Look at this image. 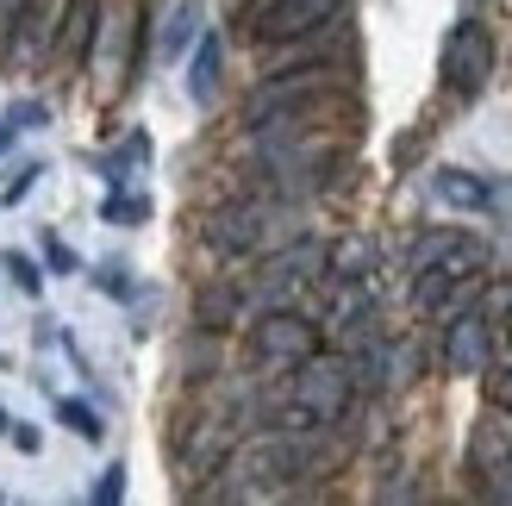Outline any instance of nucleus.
<instances>
[{"label":"nucleus","mask_w":512,"mask_h":506,"mask_svg":"<svg viewBox=\"0 0 512 506\" xmlns=\"http://www.w3.org/2000/svg\"><path fill=\"white\" fill-rule=\"evenodd\" d=\"M506 350H512V325H506Z\"/></svg>","instance_id":"obj_33"},{"label":"nucleus","mask_w":512,"mask_h":506,"mask_svg":"<svg viewBox=\"0 0 512 506\" xmlns=\"http://www.w3.org/2000/svg\"><path fill=\"white\" fill-rule=\"evenodd\" d=\"M13 144V125H0V150H7Z\"/></svg>","instance_id":"obj_31"},{"label":"nucleus","mask_w":512,"mask_h":506,"mask_svg":"<svg viewBox=\"0 0 512 506\" xmlns=\"http://www.w3.org/2000/svg\"><path fill=\"white\" fill-rule=\"evenodd\" d=\"M481 263H488L481 238L456 232V225H444V232H425V238L413 244V257H406V275H413V307L450 319V313L475 294Z\"/></svg>","instance_id":"obj_2"},{"label":"nucleus","mask_w":512,"mask_h":506,"mask_svg":"<svg viewBox=\"0 0 512 506\" xmlns=\"http://www.w3.org/2000/svg\"><path fill=\"white\" fill-rule=\"evenodd\" d=\"M100 219H107V225H138V219H150V200L144 194H107Z\"/></svg>","instance_id":"obj_20"},{"label":"nucleus","mask_w":512,"mask_h":506,"mask_svg":"<svg viewBox=\"0 0 512 506\" xmlns=\"http://www.w3.org/2000/svg\"><path fill=\"white\" fill-rule=\"evenodd\" d=\"M7 125H13V132H19V125H44V107H38V100H25V107L7 113Z\"/></svg>","instance_id":"obj_26"},{"label":"nucleus","mask_w":512,"mask_h":506,"mask_svg":"<svg viewBox=\"0 0 512 506\" xmlns=\"http://www.w3.org/2000/svg\"><path fill=\"white\" fill-rule=\"evenodd\" d=\"M431 194H438L444 207H456V213H488L494 207V188L481 182V175H469V169H438L431 175Z\"/></svg>","instance_id":"obj_13"},{"label":"nucleus","mask_w":512,"mask_h":506,"mask_svg":"<svg viewBox=\"0 0 512 506\" xmlns=\"http://www.w3.org/2000/svg\"><path fill=\"white\" fill-rule=\"evenodd\" d=\"M325 269H331V282H369L375 275V244L369 238H344L338 250H325Z\"/></svg>","instance_id":"obj_15"},{"label":"nucleus","mask_w":512,"mask_h":506,"mask_svg":"<svg viewBox=\"0 0 512 506\" xmlns=\"http://www.w3.org/2000/svg\"><path fill=\"white\" fill-rule=\"evenodd\" d=\"M38 175H44V163H25V169H19V182L7 188V207H13V200H25V194L38 188Z\"/></svg>","instance_id":"obj_25"},{"label":"nucleus","mask_w":512,"mask_h":506,"mask_svg":"<svg viewBox=\"0 0 512 506\" xmlns=\"http://www.w3.org/2000/svg\"><path fill=\"white\" fill-rule=\"evenodd\" d=\"M94 38H100V0H63V19H57V38H50V57H63L82 69L94 57Z\"/></svg>","instance_id":"obj_12"},{"label":"nucleus","mask_w":512,"mask_h":506,"mask_svg":"<svg viewBox=\"0 0 512 506\" xmlns=\"http://www.w3.org/2000/svg\"><path fill=\"white\" fill-rule=\"evenodd\" d=\"M488 400H494V413H512V369H500L488 382Z\"/></svg>","instance_id":"obj_24"},{"label":"nucleus","mask_w":512,"mask_h":506,"mask_svg":"<svg viewBox=\"0 0 512 506\" xmlns=\"http://www.w3.org/2000/svg\"><path fill=\"white\" fill-rule=\"evenodd\" d=\"M338 13H344V0H250L238 25L256 44H288V38L338 25Z\"/></svg>","instance_id":"obj_6"},{"label":"nucleus","mask_w":512,"mask_h":506,"mask_svg":"<svg viewBox=\"0 0 512 506\" xmlns=\"http://www.w3.org/2000/svg\"><path fill=\"white\" fill-rule=\"evenodd\" d=\"M494 307H500V325H512V288H506V294L494 300Z\"/></svg>","instance_id":"obj_30"},{"label":"nucleus","mask_w":512,"mask_h":506,"mask_svg":"<svg viewBox=\"0 0 512 506\" xmlns=\"http://www.w3.org/2000/svg\"><path fill=\"white\" fill-rule=\"evenodd\" d=\"M344 107V69L338 63H300V69H275L244 94V132H313Z\"/></svg>","instance_id":"obj_1"},{"label":"nucleus","mask_w":512,"mask_h":506,"mask_svg":"<svg viewBox=\"0 0 512 506\" xmlns=\"http://www.w3.org/2000/svg\"><path fill=\"white\" fill-rule=\"evenodd\" d=\"M244 444V425L238 413H213V419H194V438L182 444V469L188 475H219L232 463V450Z\"/></svg>","instance_id":"obj_10"},{"label":"nucleus","mask_w":512,"mask_h":506,"mask_svg":"<svg viewBox=\"0 0 512 506\" xmlns=\"http://www.w3.org/2000/svg\"><path fill=\"white\" fill-rule=\"evenodd\" d=\"M238 319H244V288H232V282L200 288V300H194V325H200V332H225V325H238Z\"/></svg>","instance_id":"obj_14"},{"label":"nucleus","mask_w":512,"mask_h":506,"mask_svg":"<svg viewBox=\"0 0 512 506\" xmlns=\"http://www.w3.org/2000/svg\"><path fill=\"white\" fill-rule=\"evenodd\" d=\"M44 263L57 269V275H75V250H69L57 232H44Z\"/></svg>","instance_id":"obj_23"},{"label":"nucleus","mask_w":512,"mask_h":506,"mask_svg":"<svg viewBox=\"0 0 512 506\" xmlns=\"http://www.w3.org/2000/svg\"><path fill=\"white\" fill-rule=\"evenodd\" d=\"M0 269L13 275V288H19L25 300H38V294H44V269L25 257V250H7V257H0Z\"/></svg>","instance_id":"obj_18"},{"label":"nucleus","mask_w":512,"mask_h":506,"mask_svg":"<svg viewBox=\"0 0 512 506\" xmlns=\"http://www.w3.org/2000/svg\"><path fill=\"white\" fill-rule=\"evenodd\" d=\"M7 425H13V419H7V413H0V432H7Z\"/></svg>","instance_id":"obj_32"},{"label":"nucleus","mask_w":512,"mask_h":506,"mask_svg":"<svg viewBox=\"0 0 512 506\" xmlns=\"http://www.w3.org/2000/svg\"><path fill=\"white\" fill-rule=\"evenodd\" d=\"M313 275H325V244H319V238H288V244H275V257L263 263L250 300H256L263 313H269V307H294V294L313 282Z\"/></svg>","instance_id":"obj_7"},{"label":"nucleus","mask_w":512,"mask_h":506,"mask_svg":"<svg viewBox=\"0 0 512 506\" xmlns=\"http://www.w3.org/2000/svg\"><path fill=\"white\" fill-rule=\"evenodd\" d=\"M100 288H107V294H132V282H125L119 269H107V275H100Z\"/></svg>","instance_id":"obj_29"},{"label":"nucleus","mask_w":512,"mask_h":506,"mask_svg":"<svg viewBox=\"0 0 512 506\" xmlns=\"http://www.w3.org/2000/svg\"><path fill=\"white\" fill-rule=\"evenodd\" d=\"M194 19H200V0H182V7L169 13V25H163V57H175V50L194 38Z\"/></svg>","instance_id":"obj_19"},{"label":"nucleus","mask_w":512,"mask_h":506,"mask_svg":"<svg viewBox=\"0 0 512 506\" xmlns=\"http://www.w3.org/2000/svg\"><path fill=\"white\" fill-rule=\"evenodd\" d=\"M188 94L200 100V107H213V94H219V38H200V50H194V75H188Z\"/></svg>","instance_id":"obj_16"},{"label":"nucleus","mask_w":512,"mask_h":506,"mask_svg":"<svg viewBox=\"0 0 512 506\" xmlns=\"http://www.w3.org/2000/svg\"><path fill=\"white\" fill-rule=\"evenodd\" d=\"M119 500H125V463L100 469V482H94V506H119Z\"/></svg>","instance_id":"obj_22"},{"label":"nucleus","mask_w":512,"mask_h":506,"mask_svg":"<svg viewBox=\"0 0 512 506\" xmlns=\"http://www.w3.org/2000/svg\"><path fill=\"white\" fill-rule=\"evenodd\" d=\"M32 7V0H0V32H13V19Z\"/></svg>","instance_id":"obj_28"},{"label":"nucleus","mask_w":512,"mask_h":506,"mask_svg":"<svg viewBox=\"0 0 512 506\" xmlns=\"http://www.w3.org/2000/svg\"><path fill=\"white\" fill-rule=\"evenodd\" d=\"M356 407V363L344 357H306L288 382V407L275 425H344Z\"/></svg>","instance_id":"obj_4"},{"label":"nucleus","mask_w":512,"mask_h":506,"mask_svg":"<svg viewBox=\"0 0 512 506\" xmlns=\"http://www.w3.org/2000/svg\"><path fill=\"white\" fill-rule=\"evenodd\" d=\"M494 357V325L481 307H456L444 319V369L450 375H488Z\"/></svg>","instance_id":"obj_9"},{"label":"nucleus","mask_w":512,"mask_h":506,"mask_svg":"<svg viewBox=\"0 0 512 506\" xmlns=\"http://www.w3.org/2000/svg\"><path fill=\"white\" fill-rule=\"evenodd\" d=\"M7 438H13V444H19V450H25V457H32V450H38V444H44V438H38V432H32V425H7Z\"/></svg>","instance_id":"obj_27"},{"label":"nucleus","mask_w":512,"mask_h":506,"mask_svg":"<svg viewBox=\"0 0 512 506\" xmlns=\"http://www.w3.org/2000/svg\"><path fill=\"white\" fill-rule=\"evenodd\" d=\"M469 475H488V494H512V425L481 419L469 432Z\"/></svg>","instance_id":"obj_11"},{"label":"nucleus","mask_w":512,"mask_h":506,"mask_svg":"<svg viewBox=\"0 0 512 506\" xmlns=\"http://www.w3.org/2000/svg\"><path fill=\"white\" fill-rule=\"evenodd\" d=\"M250 357L263 363V369H300L306 357H319V325L313 319H300L294 307H269V313H256L250 325Z\"/></svg>","instance_id":"obj_5"},{"label":"nucleus","mask_w":512,"mask_h":506,"mask_svg":"<svg viewBox=\"0 0 512 506\" xmlns=\"http://www.w3.org/2000/svg\"><path fill=\"white\" fill-rule=\"evenodd\" d=\"M144 157H150V138L138 132V138L125 144V150H113V157H107V175H113V182H125V169H138Z\"/></svg>","instance_id":"obj_21"},{"label":"nucleus","mask_w":512,"mask_h":506,"mask_svg":"<svg viewBox=\"0 0 512 506\" xmlns=\"http://www.w3.org/2000/svg\"><path fill=\"white\" fill-rule=\"evenodd\" d=\"M57 419H63L82 444H100V438H107V425H100V413L88 407V400H57Z\"/></svg>","instance_id":"obj_17"},{"label":"nucleus","mask_w":512,"mask_h":506,"mask_svg":"<svg viewBox=\"0 0 512 506\" xmlns=\"http://www.w3.org/2000/svg\"><path fill=\"white\" fill-rule=\"evenodd\" d=\"M288 207L294 200H275V194H256V200H225L200 219V244L213 250V257L238 263V257H263V250L288 244L294 225H288Z\"/></svg>","instance_id":"obj_3"},{"label":"nucleus","mask_w":512,"mask_h":506,"mask_svg":"<svg viewBox=\"0 0 512 506\" xmlns=\"http://www.w3.org/2000/svg\"><path fill=\"white\" fill-rule=\"evenodd\" d=\"M438 75H444V88L456 100H475L481 88H488V75H494V32H488V25H475V19L456 25V32L444 38Z\"/></svg>","instance_id":"obj_8"}]
</instances>
